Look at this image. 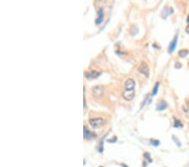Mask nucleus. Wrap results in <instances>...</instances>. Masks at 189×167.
I'll return each mask as SVG.
<instances>
[{"mask_svg": "<svg viewBox=\"0 0 189 167\" xmlns=\"http://www.w3.org/2000/svg\"><path fill=\"white\" fill-rule=\"evenodd\" d=\"M104 19V10L103 9H99L98 10V18L96 19V21H95V24L96 25H100L102 21Z\"/></svg>", "mask_w": 189, "mask_h": 167, "instance_id": "6e6552de", "label": "nucleus"}, {"mask_svg": "<svg viewBox=\"0 0 189 167\" xmlns=\"http://www.w3.org/2000/svg\"><path fill=\"white\" fill-rule=\"evenodd\" d=\"M138 71L140 74H144L145 77H149L150 75V68L145 62H141V63L138 67Z\"/></svg>", "mask_w": 189, "mask_h": 167, "instance_id": "7ed1b4c3", "label": "nucleus"}, {"mask_svg": "<svg viewBox=\"0 0 189 167\" xmlns=\"http://www.w3.org/2000/svg\"><path fill=\"white\" fill-rule=\"evenodd\" d=\"M135 94H136V91L135 90H124L123 91V98L126 100H131L134 99L135 97Z\"/></svg>", "mask_w": 189, "mask_h": 167, "instance_id": "20e7f679", "label": "nucleus"}, {"mask_svg": "<svg viewBox=\"0 0 189 167\" xmlns=\"http://www.w3.org/2000/svg\"><path fill=\"white\" fill-rule=\"evenodd\" d=\"M186 31H187V33H188V34H189V25H188V26H187Z\"/></svg>", "mask_w": 189, "mask_h": 167, "instance_id": "aec40b11", "label": "nucleus"}, {"mask_svg": "<svg viewBox=\"0 0 189 167\" xmlns=\"http://www.w3.org/2000/svg\"><path fill=\"white\" fill-rule=\"evenodd\" d=\"M158 87H159V83L156 84L154 89H153V91H152V96H156L158 92Z\"/></svg>", "mask_w": 189, "mask_h": 167, "instance_id": "4468645a", "label": "nucleus"}, {"mask_svg": "<svg viewBox=\"0 0 189 167\" xmlns=\"http://www.w3.org/2000/svg\"><path fill=\"white\" fill-rule=\"evenodd\" d=\"M187 22H189V15H188V17H187Z\"/></svg>", "mask_w": 189, "mask_h": 167, "instance_id": "4be33fe9", "label": "nucleus"}, {"mask_svg": "<svg viewBox=\"0 0 189 167\" xmlns=\"http://www.w3.org/2000/svg\"><path fill=\"white\" fill-rule=\"evenodd\" d=\"M144 156H145V159H147L149 161H151V162L152 161H151V157H150L151 155H150V154H148V153H145V154H144Z\"/></svg>", "mask_w": 189, "mask_h": 167, "instance_id": "f3484780", "label": "nucleus"}, {"mask_svg": "<svg viewBox=\"0 0 189 167\" xmlns=\"http://www.w3.org/2000/svg\"><path fill=\"white\" fill-rule=\"evenodd\" d=\"M92 94H93V96L94 97L95 99H101L104 95V87L102 86V85L94 86L93 88Z\"/></svg>", "mask_w": 189, "mask_h": 167, "instance_id": "f257e3e1", "label": "nucleus"}, {"mask_svg": "<svg viewBox=\"0 0 189 167\" xmlns=\"http://www.w3.org/2000/svg\"><path fill=\"white\" fill-rule=\"evenodd\" d=\"M116 140H117V138H116V137H114V138H112V139H109V140H108V142H110V143H112V142L116 141Z\"/></svg>", "mask_w": 189, "mask_h": 167, "instance_id": "6ab92c4d", "label": "nucleus"}, {"mask_svg": "<svg viewBox=\"0 0 189 167\" xmlns=\"http://www.w3.org/2000/svg\"><path fill=\"white\" fill-rule=\"evenodd\" d=\"M172 13H173V10H172L171 8H167V7H166V8L162 10V12H161V17L164 18V19H166L169 14Z\"/></svg>", "mask_w": 189, "mask_h": 167, "instance_id": "1a4fd4ad", "label": "nucleus"}, {"mask_svg": "<svg viewBox=\"0 0 189 167\" xmlns=\"http://www.w3.org/2000/svg\"><path fill=\"white\" fill-rule=\"evenodd\" d=\"M187 54H188V50H186V49L180 50V51H178V55H179L180 57H182V58H184V57H186Z\"/></svg>", "mask_w": 189, "mask_h": 167, "instance_id": "f8f14e48", "label": "nucleus"}, {"mask_svg": "<svg viewBox=\"0 0 189 167\" xmlns=\"http://www.w3.org/2000/svg\"><path fill=\"white\" fill-rule=\"evenodd\" d=\"M122 167H128L127 165H122Z\"/></svg>", "mask_w": 189, "mask_h": 167, "instance_id": "412c9836", "label": "nucleus"}, {"mask_svg": "<svg viewBox=\"0 0 189 167\" xmlns=\"http://www.w3.org/2000/svg\"><path fill=\"white\" fill-rule=\"evenodd\" d=\"M151 144L154 146H158L160 145V141L159 140H155V139H151Z\"/></svg>", "mask_w": 189, "mask_h": 167, "instance_id": "2eb2a0df", "label": "nucleus"}, {"mask_svg": "<svg viewBox=\"0 0 189 167\" xmlns=\"http://www.w3.org/2000/svg\"><path fill=\"white\" fill-rule=\"evenodd\" d=\"M98 167H103V166H98Z\"/></svg>", "mask_w": 189, "mask_h": 167, "instance_id": "5701e85b", "label": "nucleus"}, {"mask_svg": "<svg viewBox=\"0 0 189 167\" xmlns=\"http://www.w3.org/2000/svg\"><path fill=\"white\" fill-rule=\"evenodd\" d=\"M167 108V104L165 101H161L156 106V109L158 111H162V110H165Z\"/></svg>", "mask_w": 189, "mask_h": 167, "instance_id": "9b49d317", "label": "nucleus"}, {"mask_svg": "<svg viewBox=\"0 0 189 167\" xmlns=\"http://www.w3.org/2000/svg\"><path fill=\"white\" fill-rule=\"evenodd\" d=\"M96 135L94 133H93L91 131H89L87 127H84V138L86 139H92L93 138H94Z\"/></svg>", "mask_w": 189, "mask_h": 167, "instance_id": "9d476101", "label": "nucleus"}, {"mask_svg": "<svg viewBox=\"0 0 189 167\" xmlns=\"http://www.w3.org/2000/svg\"><path fill=\"white\" fill-rule=\"evenodd\" d=\"M89 124L93 128H99L105 124V120L102 117H96V118L89 119Z\"/></svg>", "mask_w": 189, "mask_h": 167, "instance_id": "f03ea898", "label": "nucleus"}, {"mask_svg": "<svg viewBox=\"0 0 189 167\" xmlns=\"http://www.w3.org/2000/svg\"><path fill=\"white\" fill-rule=\"evenodd\" d=\"M129 32H130V34H131L132 35H136V33H138V28L136 27V26H134V27H132V28L130 29Z\"/></svg>", "mask_w": 189, "mask_h": 167, "instance_id": "ddd939ff", "label": "nucleus"}, {"mask_svg": "<svg viewBox=\"0 0 189 167\" xmlns=\"http://www.w3.org/2000/svg\"><path fill=\"white\" fill-rule=\"evenodd\" d=\"M174 127H175V128H178V127H183V125H182V123L180 122V121H178V120H176V121H175V124H174Z\"/></svg>", "mask_w": 189, "mask_h": 167, "instance_id": "dca6fc26", "label": "nucleus"}, {"mask_svg": "<svg viewBox=\"0 0 189 167\" xmlns=\"http://www.w3.org/2000/svg\"><path fill=\"white\" fill-rule=\"evenodd\" d=\"M172 138H173L174 140H175L176 144H177V145H178V146H181V144H180V142L178 141V139H177V138H176V137H175V136H172Z\"/></svg>", "mask_w": 189, "mask_h": 167, "instance_id": "a211bd4d", "label": "nucleus"}, {"mask_svg": "<svg viewBox=\"0 0 189 167\" xmlns=\"http://www.w3.org/2000/svg\"><path fill=\"white\" fill-rule=\"evenodd\" d=\"M177 39H178V36L176 35V36L174 37L173 40H172V42L170 43L169 47H168V52H169V53H172L174 50H175V48H176V44H177Z\"/></svg>", "mask_w": 189, "mask_h": 167, "instance_id": "423d86ee", "label": "nucleus"}, {"mask_svg": "<svg viewBox=\"0 0 189 167\" xmlns=\"http://www.w3.org/2000/svg\"><path fill=\"white\" fill-rule=\"evenodd\" d=\"M135 86H136V82L132 79H128L124 82L125 90H135Z\"/></svg>", "mask_w": 189, "mask_h": 167, "instance_id": "39448f33", "label": "nucleus"}, {"mask_svg": "<svg viewBox=\"0 0 189 167\" xmlns=\"http://www.w3.org/2000/svg\"><path fill=\"white\" fill-rule=\"evenodd\" d=\"M100 72H98V71H96V70H93V71H90L89 73H86L85 74V76L88 79H96V78H98L99 75H100Z\"/></svg>", "mask_w": 189, "mask_h": 167, "instance_id": "0eeeda50", "label": "nucleus"}]
</instances>
